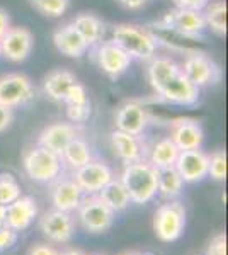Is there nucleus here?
Returning <instances> with one entry per match:
<instances>
[{
    "label": "nucleus",
    "mask_w": 228,
    "mask_h": 255,
    "mask_svg": "<svg viewBox=\"0 0 228 255\" xmlns=\"http://www.w3.org/2000/svg\"><path fill=\"white\" fill-rule=\"evenodd\" d=\"M147 79L157 97L174 106H194L200 101V90L184 75L181 65L169 56L148 60Z\"/></svg>",
    "instance_id": "obj_1"
},
{
    "label": "nucleus",
    "mask_w": 228,
    "mask_h": 255,
    "mask_svg": "<svg viewBox=\"0 0 228 255\" xmlns=\"http://www.w3.org/2000/svg\"><path fill=\"white\" fill-rule=\"evenodd\" d=\"M119 180L128 191L131 203L135 204H147L159 194V191H157V168H153L147 160L126 163Z\"/></svg>",
    "instance_id": "obj_2"
},
{
    "label": "nucleus",
    "mask_w": 228,
    "mask_h": 255,
    "mask_svg": "<svg viewBox=\"0 0 228 255\" xmlns=\"http://www.w3.org/2000/svg\"><path fill=\"white\" fill-rule=\"evenodd\" d=\"M131 58L148 61L155 56L159 43L152 31L135 24H118L113 27V39Z\"/></svg>",
    "instance_id": "obj_3"
},
{
    "label": "nucleus",
    "mask_w": 228,
    "mask_h": 255,
    "mask_svg": "<svg viewBox=\"0 0 228 255\" xmlns=\"http://www.w3.org/2000/svg\"><path fill=\"white\" fill-rule=\"evenodd\" d=\"M22 167L31 180L39 184H51L60 177L63 162H61L60 155L55 153V151L36 145L26 151Z\"/></svg>",
    "instance_id": "obj_4"
},
{
    "label": "nucleus",
    "mask_w": 228,
    "mask_h": 255,
    "mask_svg": "<svg viewBox=\"0 0 228 255\" xmlns=\"http://www.w3.org/2000/svg\"><path fill=\"white\" fill-rule=\"evenodd\" d=\"M184 75L188 77L191 84H194L198 89L217 85L222 82V68L211 58L210 55L203 51H188L184 61L181 65Z\"/></svg>",
    "instance_id": "obj_5"
},
{
    "label": "nucleus",
    "mask_w": 228,
    "mask_h": 255,
    "mask_svg": "<svg viewBox=\"0 0 228 255\" xmlns=\"http://www.w3.org/2000/svg\"><path fill=\"white\" fill-rule=\"evenodd\" d=\"M186 228V208L179 201L162 204L153 215V232L165 244L179 240Z\"/></svg>",
    "instance_id": "obj_6"
},
{
    "label": "nucleus",
    "mask_w": 228,
    "mask_h": 255,
    "mask_svg": "<svg viewBox=\"0 0 228 255\" xmlns=\"http://www.w3.org/2000/svg\"><path fill=\"white\" fill-rule=\"evenodd\" d=\"M77 218L85 232L104 233L113 225L114 213L95 194H87V197H82L80 206L77 208Z\"/></svg>",
    "instance_id": "obj_7"
},
{
    "label": "nucleus",
    "mask_w": 228,
    "mask_h": 255,
    "mask_svg": "<svg viewBox=\"0 0 228 255\" xmlns=\"http://www.w3.org/2000/svg\"><path fill=\"white\" fill-rule=\"evenodd\" d=\"M36 97V87L24 73H5L0 77V104L15 109Z\"/></svg>",
    "instance_id": "obj_8"
},
{
    "label": "nucleus",
    "mask_w": 228,
    "mask_h": 255,
    "mask_svg": "<svg viewBox=\"0 0 228 255\" xmlns=\"http://www.w3.org/2000/svg\"><path fill=\"white\" fill-rule=\"evenodd\" d=\"M159 27L162 29L172 31L182 38L196 39L203 34L206 29L205 15L203 10H193V9H176L169 12L164 19L159 22Z\"/></svg>",
    "instance_id": "obj_9"
},
{
    "label": "nucleus",
    "mask_w": 228,
    "mask_h": 255,
    "mask_svg": "<svg viewBox=\"0 0 228 255\" xmlns=\"http://www.w3.org/2000/svg\"><path fill=\"white\" fill-rule=\"evenodd\" d=\"M94 60L99 65V68L111 79L121 77L133 61V58L123 48H119L114 41H101L99 44H95Z\"/></svg>",
    "instance_id": "obj_10"
},
{
    "label": "nucleus",
    "mask_w": 228,
    "mask_h": 255,
    "mask_svg": "<svg viewBox=\"0 0 228 255\" xmlns=\"http://www.w3.org/2000/svg\"><path fill=\"white\" fill-rule=\"evenodd\" d=\"M34 48V36L27 27H10L0 38V56L14 63H20L31 55Z\"/></svg>",
    "instance_id": "obj_11"
},
{
    "label": "nucleus",
    "mask_w": 228,
    "mask_h": 255,
    "mask_svg": "<svg viewBox=\"0 0 228 255\" xmlns=\"http://www.w3.org/2000/svg\"><path fill=\"white\" fill-rule=\"evenodd\" d=\"M39 230L53 244H68L75 235V218L72 213L51 209L41 216Z\"/></svg>",
    "instance_id": "obj_12"
},
{
    "label": "nucleus",
    "mask_w": 228,
    "mask_h": 255,
    "mask_svg": "<svg viewBox=\"0 0 228 255\" xmlns=\"http://www.w3.org/2000/svg\"><path fill=\"white\" fill-rule=\"evenodd\" d=\"M72 179L78 184L84 194H97L109 180L114 179V174L106 162L90 160L84 167L73 170Z\"/></svg>",
    "instance_id": "obj_13"
},
{
    "label": "nucleus",
    "mask_w": 228,
    "mask_h": 255,
    "mask_svg": "<svg viewBox=\"0 0 228 255\" xmlns=\"http://www.w3.org/2000/svg\"><path fill=\"white\" fill-rule=\"evenodd\" d=\"M148 111L145 106L138 101H126L124 104L119 106L114 116V126L116 129L124 131L128 134L142 136L145 128L148 125Z\"/></svg>",
    "instance_id": "obj_14"
},
{
    "label": "nucleus",
    "mask_w": 228,
    "mask_h": 255,
    "mask_svg": "<svg viewBox=\"0 0 228 255\" xmlns=\"http://www.w3.org/2000/svg\"><path fill=\"white\" fill-rule=\"evenodd\" d=\"M169 138L176 143L179 150H198L205 141V131L200 121L191 118H177L171 121Z\"/></svg>",
    "instance_id": "obj_15"
},
{
    "label": "nucleus",
    "mask_w": 228,
    "mask_h": 255,
    "mask_svg": "<svg viewBox=\"0 0 228 255\" xmlns=\"http://www.w3.org/2000/svg\"><path fill=\"white\" fill-rule=\"evenodd\" d=\"M208 157L201 148L198 150H182L177 155L176 170L179 172L182 180L188 184L201 182L205 177H208Z\"/></svg>",
    "instance_id": "obj_16"
},
{
    "label": "nucleus",
    "mask_w": 228,
    "mask_h": 255,
    "mask_svg": "<svg viewBox=\"0 0 228 255\" xmlns=\"http://www.w3.org/2000/svg\"><path fill=\"white\" fill-rule=\"evenodd\" d=\"M38 216V203L29 196H20L3 209V223L14 232L27 230Z\"/></svg>",
    "instance_id": "obj_17"
},
{
    "label": "nucleus",
    "mask_w": 228,
    "mask_h": 255,
    "mask_svg": "<svg viewBox=\"0 0 228 255\" xmlns=\"http://www.w3.org/2000/svg\"><path fill=\"white\" fill-rule=\"evenodd\" d=\"M49 197H51L53 209L65 211V213H73L80 206L84 192H82V189L78 187V184L72 177H67V179L55 180V186L51 187Z\"/></svg>",
    "instance_id": "obj_18"
},
{
    "label": "nucleus",
    "mask_w": 228,
    "mask_h": 255,
    "mask_svg": "<svg viewBox=\"0 0 228 255\" xmlns=\"http://www.w3.org/2000/svg\"><path fill=\"white\" fill-rule=\"evenodd\" d=\"M78 136V131L73 123H53L48 125L38 136V145L61 155L67 145Z\"/></svg>",
    "instance_id": "obj_19"
},
{
    "label": "nucleus",
    "mask_w": 228,
    "mask_h": 255,
    "mask_svg": "<svg viewBox=\"0 0 228 255\" xmlns=\"http://www.w3.org/2000/svg\"><path fill=\"white\" fill-rule=\"evenodd\" d=\"M53 44L61 55L68 58H82L89 49V44L85 43L72 22L63 24L53 32Z\"/></svg>",
    "instance_id": "obj_20"
},
{
    "label": "nucleus",
    "mask_w": 228,
    "mask_h": 255,
    "mask_svg": "<svg viewBox=\"0 0 228 255\" xmlns=\"http://www.w3.org/2000/svg\"><path fill=\"white\" fill-rule=\"evenodd\" d=\"M111 145L114 148V153L124 162V165L142 162V160H145V155H147V146L142 141V138L135 136V134H128L119 129H114L111 133Z\"/></svg>",
    "instance_id": "obj_21"
},
{
    "label": "nucleus",
    "mask_w": 228,
    "mask_h": 255,
    "mask_svg": "<svg viewBox=\"0 0 228 255\" xmlns=\"http://www.w3.org/2000/svg\"><path fill=\"white\" fill-rule=\"evenodd\" d=\"M77 79L70 70L58 68L49 72L43 80V92L56 102H63L67 97L68 90L72 89V85L75 84Z\"/></svg>",
    "instance_id": "obj_22"
},
{
    "label": "nucleus",
    "mask_w": 228,
    "mask_h": 255,
    "mask_svg": "<svg viewBox=\"0 0 228 255\" xmlns=\"http://www.w3.org/2000/svg\"><path fill=\"white\" fill-rule=\"evenodd\" d=\"M179 151L181 150L176 146V143H174L169 136H165V138L159 139V141L150 148L147 162L150 163L153 168H157V170L174 167L176 165V160H177Z\"/></svg>",
    "instance_id": "obj_23"
},
{
    "label": "nucleus",
    "mask_w": 228,
    "mask_h": 255,
    "mask_svg": "<svg viewBox=\"0 0 228 255\" xmlns=\"http://www.w3.org/2000/svg\"><path fill=\"white\" fill-rule=\"evenodd\" d=\"M97 197L113 213L124 211L131 203L130 196H128V191L124 189L123 182L119 179H116V177L113 180H109V182L97 192Z\"/></svg>",
    "instance_id": "obj_24"
},
{
    "label": "nucleus",
    "mask_w": 228,
    "mask_h": 255,
    "mask_svg": "<svg viewBox=\"0 0 228 255\" xmlns=\"http://www.w3.org/2000/svg\"><path fill=\"white\" fill-rule=\"evenodd\" d=\"M60 157H61V162L68 168H72V172H73V170H77V168L84 167L85 163H89L90 160H94V153L89 143H87L84 138L77 136L68 143Z\"/></svg>",
    "instance_id": "obj_25"
},
{
    "label": "nucleus",
    "mask_w": 228,
    "mask_h": 255,
    "mask_svg": "<svg viewBox=\"0 0 228 255\" xmlns=\"http://www.w3.org/2000/svg\"><path fill=\"white\" fill-rule=\"evenodd\" d=\"M75 29L80 32L84 41L90 46H95L102 41L104 36V24L102 20L94 14H78L75 19L72 20Z\"/></svg>",
    "instance_id": "obj_26"
},
{
    "label": "nucleus",
    "mask_w": 228,
    "mask_h": 255,
    "mask_svg": "<svg viewBox=\"0 0 228 255\" xmlns=\"http://www.w3.org/2000/svg\"><path fill=\"white\" fill-rule=\"evenodd\" d=\"M182 187H184V180L176 170V167L157 170V191L162 197L169 201L176 199L182 192Z\"/></svg>",
    "instance_id": "obj_27"
},
{
    "label": "nucleus",
    "mask_w": 228,
    "mask_h": 255,
    "mask_svg": "<svg viewBox=\"0 0 228 255\" xmlns=\"http://www.w3.org/2000/svg\"><path fill=\"white\" fill-rule=\"evenodd\" d=\"M206 29L215 32L220 38L227 34V3L225 0H215L208 2V5L203 9Z\"/></svg>",
    "instance_id": "obj_28"
},
{
    "label": "nucleus",
    "mask_w": 228,
    "mask_h": 255,
    "mask_svg": "<svg viewBox=\"0 0 228 255\" xmlns=\"http://www.w3.org/2000/svg\"><path fill=\"white\" fill-rule=\"evenodd\" d=\"M22 196L20 186L12 174H0V206H9Z\"/></svg>",
    "instance_id": "obj_29"
},
{
    "label": "nucleus",
    "mask_w": 228,
    "mask_h": 255,
    "mask_svg": "<svg viewBox=\"0 0 228 255\" xmlns=\"http://www.w3.org/2000/svg\"><path fill=\"white\" fill-rule=\"evenodd\" d=\"M208 175L213 180L223 182L227 179V151L217 150L208 157Z\"/></svg>",
    "instance_id": "obj_30"
},
{
    "label": "nucleus",
    "mask_w": 228,
    "mask_h": 255,
    "mask_svg": "<svg viewBox=\"0 0 228 255\" xmlns=\"http://www.w3.org/2000/svg\"><path fill=\"white\" fill-rule=\"evenodd\" d=\"M32 5L48 17H61L68 9V0H31Z\"/></svg>",
    "instance_id": "obj_31"
},
{
    "label": "nucleus",
    "mask_w": 228,
    "mask_h": 255,
    "mask_svg": "<svg viewBox=\"0 0 228 255\" xmlns=\"http://www.w3.org/2000/svg\"><path fill=\"white\" fill-rule=\"evenodd\" d=\"M15 242H17V232H14L3 221H0V252L12 249Z\"/></svg>",
    "instance_id": "obj_32"
},
{
    "label": "nucleus",
    "mask_w": 228,
    "mask_h": 255,
    "mask_svg": "<svg viewBox=\"0 0 228 255\" xmlns=\"http://www.w3.org/2000/svg\"><path fill=\"white\" fill-rule=\"evenodd\" d=\"M205 255H227V235L218 233L210 240Z\"/></svg>",
    "instance_id": "obj_33"
},
{
    "label": "nucleus",
    "mask_w": 228,
    "mask_h": 255,
    "mask_svg": "<svg viewBox=\"0 0 228 255\" xmlns=\"http://www.w3.org/2000/svg\"><path fill=\"white\" fill-rule=\"evenodd\" d=\"M176 9H193V10H203L208 5L210 0H172Z\"/></svg>",
    "instance_id": "obj_34"
},
{
    "label": "nucleus",
    "mask_w": 228,
    "mask_h": 255,
    "mask_svg": "<svg viewBox=\"0 0 228 255\" xmlns=\"http://www.w3.org/2000/svg\"><path fill=\"white\" fill-rule=\"evenodd\" d=\"M12 121H14V113H12V109L0 104V133L9 129Z\"/></svg>",
    "instance_id": "obj_35"
},
{
    "label": "nucleus",
    "mask_w": 228,
    "mask_h": 255,
    "mask_svg": "<svg viewBox=\"0 0 228 255\" xmlns=\"http://www.w3.org/2000/svg\"><path fill=\"white\" fill-rule=\"evenodd\" d=\"M27 255H58V252L53 249L51 245H46V244H36L29 249Z\"/></svg>",
    "instance_id": "obj_36"
},
{
    "label": "nucleus",
    "mask_w": 228,
    "mask_h": 255,
    "mask_svg": "<svg viewBox=\"0 0 228 255\" xmlns=\"http://www.w3.org/2000/svg\"><path fill=\"white\" fill-rule=\"evenodd\" d=\"M118 2L121 3L123 7L130 9V10H140V9H143V7L147 5L148 0H118Z\"/></svg>",
    "instance_id": "obj_37"
},
{
    "label": "nucleus",
    "mask_w": 228,
    "mask_h": 255,
    "mask_svg": "<svg viewBox=\"0 0 228 255\" xmlns=\"http://www.w3.org/2000/svg\"><path fill=\"white\" fill-rule=\"evenodd\" d=\"M10 17L9 14H7L3 9H0V38H2L3 34H5L7 31L10 29Z\"/></svg>",
    "instance_id": "obj_38"
},
{
    "label": "nucleus",
    "mask_w": 228,
    "mask_h": 255,
    "mask_svg": "<svg viewBox=\"0 0 228 255\" xmlns=\"http://www.w3.org/2000/svg\"><path fill=\"white\" fill-rule=\"evenodd\" d=\"M58 255H85L82 250H77V249H70V250H65V252H58Z\"/></svg>",
    "instance_id": "obj_39"
},
{
    "label": "nucleus",
    "mask_w": 228,
    "mask_h": 255,
    "mask_svg": "<svg viewBox=\"0 0 228 255\" xmlns=\"http://www.w3.org/2000/svg\"><path fill=\"white\" fill-rule=\"evenodd\" d=\"M121 255H153L150 252H136V250H131V252H124Z\"/></svg>",
    "instance_id": "obj_40"
}]
</instances>
